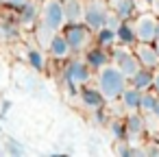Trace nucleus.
Listing matches in <instances>:
<instances>
[{"label":"nucleus","mask_w":159,"mask_h":157,"mask_svg":"<svg viewBox=\"0 0 159 157\" xmlns=\"http://www.w3.org/2000/svg\"><path fill=\"white\" fill-rule=\"evenodd\" d=\"M144 155H159V146H157V144H150V146L144 150Z\"/></svg>","instance_id":"c756f323"},{"label":"nucleus","mask_w":159,"mask_h":157,"mask_svg":"<svg viewBox=\"0 0 159 157\" xmlns=\"http://www.w3.org/2000/svg\"><path fill=\"white\" fill-rule=\"evenodd\" d=\"M157 98H159V94L155 92V90H146L144 94H142V105H139V111L142 113H152V107H155V103H157Z\"/></svg>","instance_id":"5701e85b"},{"label":"nucleus","mask_w":159,"mask_h":157,"mask_svg":"<svg viewBox=\"0 0 159 157\" xmlns=\"http://www.w3.org/2000/svg\"><path fill=\"white\" fill-rule=\"evenodd\" d=\"M85 63L92 68V70H102L107 63H111V50L102 48V46H94V48H85V55H83Z\"/></svg>","instance_id":"9d476101"},{"label":"nucleus","mask_w":159,"mask_h":157,"mask_svg":"<svg viewBox=\"0 0 159 157\" xmlns=\"http://www.w3.org/2000/svg\"><path fill=\"white\" fill-rule=\"evenodd\" d=\"M109 131H111L113 140H126V124L120 116L109 118Z\"/></svg>","instance_id":"4be33fe9"},{"label":"nucleus","mask_w":159,"mask_h":157,"mask_svg":"<svg viewBox=\"0 0 159 157\" xmlns=\"http://www.w3.org/2000/svg\"><path fill=\"white\" fill-rule=\"evenodd\" d=\"M152 118H157V122H159V98H157V103H155V107H152V113H150Z\"/></svg>","instance_id":"2f4dec72"},{"label":"nucleus","mask_w":159,"mask_h":157,"mask_svg":"<svg viewBox=\"0 0 159 157\" xmlns=\"http://www.w3.org/2000/svg\"><path fill=\"white\" fill-rule=\"evenodd\" d=\"M126 85H129V79H126V76H124V74L113 66V63H107L102 70H98L96 87L102 92V96L107 98V103L118 100Z\"/></svg>","instance_id":"f257e3e1"},{"label":"nucleus","mask_w":159,"mask_h":157,"mask_svg":"<svg viewBox=\"0 0 159 157\" xmlns=\"http://www.w3.org/2000/svg\"><path fill=\"white\" fill-rule=\"evenodd\" d=\"M46 53H48L52 59H59V61H63V59H68V57L72 55V48H70V44H68V39L63 37L61 31H59V33H52L50 42H48V46H46Z\"/></svg>","instance_id":"9b49d317"},{"label":"nucleus","mask_w":159,"mask_h":157,"mask_svg":"<svg viewBox=\"0 0 159 157\" xmlns=\"http://www.w3.org/2000/svg\"><path fill=\"white\" fill-rule=\"evenodd\" d=\"M83 0H63V13L66 22H83Z\"/></svg>","instance_id":"aec40b11"},{"label":"nucleus","mask_w":159,"mask_h":157,"mask_svg":"<svg viewBox=\"0 0 159 157\" xmlns=\"http://www.w3.org/2000/svg\"><path fill=\"white\" fill-rule=\"evenodd\" d=\"M79 98H81V103H83V107L89 109V111H96V109H100V107H107V98L102 96V92H100L98 87H89V83L81 85Z\"/></svg>","instance_id":"1a4fd4ad"},{"label":"nucleus","mask_w":159,"mask_h":157,"mask_svg":"<svg viewBox=\"0 0 159 157\" xmlns=\"http://www.w3.org/2000/svg\"><path fill=\"white\" fill-rule=\"evenodd\" d=\"M26 61H29V66H31L35 72H44V70H46V66H48L46 53H44L42 48H37V46L26 48Z\"/></svg>","instance_id":"6ab92c4d"},{"label":"nucleus","mask_w":159,"mask_h":157,"mask_svg":"<svg viewBox=\"0 0 159 157\" xmlns=\"http://www.w3.org/2000/svg\"><path fill=\"white\" fill-rule=\"evenodd\" d=\"M124 124H126V140L129 142H135L146 133V118L142 116V111H131L126 116Z\"/></svg>","instance_id":"f8f14e48"},{"label":"nucleus","mask_w":159,"mask_h":157,"mask_svg":"<svg viewBox=\"0 0 159 157\" xmlns=\"http://www.w3.org/2000/svg\"><path fill=\"white\" fill-rule=\"evenodd\" d=\"M20 33V22L11 18H0V42H13Z\"/></svg>","instance_id":"412c9836"},{"label":"nucleus","mask_w":159,"mask_h":157,"mask_svg":"<svg viewBox=\"0 0 159 157\" xmlns=\"http://www.w3.org/2000/svg\"><path fill=\"white\" fill-rule=\"evenodd\" d=\"M150 7H152V11L159 16V0H152V2H150Z\"/></svg>","instance_id":"473e14b6"},{"label":"nucleus","mask_w":159,"mask_h":157,"mask_svg":"<svg viewBox=\"0 0 159 157\" xmlns=\"http://www.w3.org/2000/svg\"><path fill=\"white\" fill-rule=\"evenodd\" d=\"M39 9H42V5L37 2V0H29V2L18 11V22H20V26L33 29V26L39 22Z\"/></svg>","instance_id":"ddd939ff"},{"label":"nucleus","mask_w":159,"mask_h":157,"mask_svg":"<svg viewBox=\"0 0 159 157\" xmlns=\"http://www.w3.org/2000/svg\"><path fill=\"white\" fill-rule=\"evenodd\" d=\"M26 2H29V0H2V5H5L9 11H13V13H18Z\"/></svg>","instance_id":"a878e982"},{"label":"nucleus","mask_w":159,"mask_h":157,"mask_svg":"<svg viewBox=\"0 0 159 157\" xmlns=\"http://www.w3.org/2000/svg\"><path fill=\"white\" fill-rule=\"evenodd\" d=\"M35 33H37V42L46 48V46H48V42H50V37H52V31H50V29H46L42 22H37V24H35Z\"/></svg>","instance_id":"b1692460"},{"label":"nucleus","mask_w":159,"mask_h":157,"mask_svg":"<svg viewBox=\"0 0 159 157\" xmlns=\"http://www.w3.org/2000/svg\"><path fill=\"white\" fill-rule=\"evenodd\" d=\"M61 74H63V85H66L70 96H79L81 85L92 81V68L85 63V59L66 61V66L61 68Z\"/></svg>","instance_id":"f03ea898"},{"label":"nucleus","mask_w":159,"mask_h":157,"mask_svg":"<svg viewBox=\"0 0 159 157\" xmlns=\"http://www.w3.org/2000/svg\"><path fill=\"white\" fill-rule=\"evenodd\" d=\"M111 9L118 13L120 20H133L137 13V2L135 0H111Z\"/></svg>","instance_id":"a211bd4d"},{"label":"nucleus","mask_w":159,"mask_h":157,"mask_svg":"<svg viewBox=\"0 0 159 157\" xmlns=\"http://www.w3.org/2000/svg\"><path fill=\"white\" fill-rule=\"evenodd\" d=\"M133 53H135L139 66L150 68V70L159 68V53L155 50L152 42H137V44L133 46Z\"/></svg>","instance_id":"6e6552de"},{"label":"nucleus","mask_w":159,"mask_h":157,"mask_svg":"<svg viewBox=\"0 0 159 157\" xmlns=\"http://www.w3.org/2000/svg\"><path fill=\"white\" fill-rule=\"evenodd\" d=\"M142 2H146V5H150V2H152V0H142Z\"/></svg>","instance_id":"e433bc0d"},{"label":"nucleus","mask_w":159,"mask_h":157,"mask_svg":"<svg viewBox=\"0 0 159 157\" xmlns=\"http://www.w3.org/2000/svg\"><path fill=\"white\" fill-rule=\"evenodd\" d=\"M94 42L98 44V46H102V48H107V50H111L116 44H118V35H116V29H111V26H100L98 31H94Z\"/></svg>","instance_id":"f3484780"},{"label":"nucleus","mask_w":159,"mask_h":157,"mask_svg":"<svg viewBox=\"0 0 159 157\" xmlns=\"http://www.w3.org/2000/svg\"><path fill=\"white\" fill-rule=\"evenodd\" d=\"M116 35H118V44L120 46H135L137 44V35H135V29H133V22L131 20H122L116 29Z\"/></svg>","instance_id":"dca6fc26"},{"label":"nucleus","mask_w":159,"mask_h":157,"mask_svg":"<svg viewBox=\"0 0 159 157\" xmlns=\"http://www.w3.org/2000/svg\"><path fill=\"white\" fill-rule=\"evenodd\" d=\"M9 109H11V103H9V100H5V103H2V116H5Z\"/></svg>","instance_id":"72a5a7b5"},{"label":"nucleus","mask_w":159,"mask_h":157,"mask_svg":"<svg viewBox=\"0 0 159 157\" xmlns=\"http://www.w3.org/2000/svg\"><path fill=\"white\" fill-rule=\"evenodd\" d=\"M116 155H120V157H133V148L129 146V140H116Z\"/></svg>","instance_id":"393cba45"},{"label":"nucleus","mask_w":159,"mask_h":157,"mask_svg":"<svg viewBox=\"0 0 159 157\" xmlns=\"http://www.w3.org/2000/svg\"><path fill=\"white\" fill-rule=\"evenodd\" d=\"M63 37L68 39L72 53L85 50L89 46V42L94 39V31L85 24V22H66V26L61 29Z\"/></svg>","instance_id":"7ed1b4c3"},{"label":"nucleus","mask_w":159,"mask_h":157,"mask_svg":"<svg viewBox=\"0 0 159 157\" xmlns=\"http://www.w3.org/2000/svg\"><path fill=\"white\" fill-rule=\"evenodd\" d=\"M94 120H96V124H109V116H107V107H100V109H96L94 111Z\"/></svg>","instance_id":"bb28decb"},{"label":"nucleus","mask_w":159,"mask_h":157,"mask_svg":"<svg viewBox=\"0 0 159 157\" xmlns=\"http://www.w3.org/2000/svg\"><path fill=\"white\" fill-rule=\"evenodd\" d=\"M120 22H122V20L118 18V13H116V11H109V13H107V22H105L107 26H111V29H118V24H120Z\"/></svg>","instance_id":"cd10ccee"},{"label":"nucleus","mask_w":159,"mask_h":157,"mask_svg":"<svg viewBox=\"0 0 159 157\" xmlns=\"http://www.w3.org/2000/svg\"><path fill=\"white\" fill-rule=\"evenodd\" d=\"M142 94L137 87L133 85H126L124 92L120 94V105L126 109V111H139V105H142Z\"/></svg>","instance_id":"2eb2a0df"},{"label":"nucleus","mask_w":159,"mask_h":157,"mask_svg":"<svg viewBox=\"0 0 159 157\" xmlns=\"http://www.w3.org/2000/svg\"><path fill=\"white\" fill-rule=\"evenodd\" d=\"M111 63H113L126 79L139 68V61H137L135 53H133L129 46H120V44H118V48H116V46L111 48Z\"/></svg>","instance_id":"39448f33"},{"label":"nucleus","mask_w":159,"mask_h":157,"mask_svg":"<svg viewBox=\"0 0 159 157\" xmlns=\"http://www.w3.org/2000/svg\"><path fill=\"white\" fill-rule=\"evenodd\" d=\"M107 13H109V9L102 0H87L85 7H83V22L92 31H98L100 26H105Z\"/></svg>","instance_id":"423d86ee"},{"label":"nucleus","mask_w":159,"mask_h":157,"mask_svg":"<svg viewBox=\"0 0 159 157\" xmlns=\"http://www.w3.org/2000/svg\"><path fill=\"white\" fill-rule=\"evenodd\" d=\"M0 153H2V148H0Z\"/></svg>","instance_id":"4c0bfd02"},{"label":"nucleus","mask_w":159,"mask_h":157,"mask_svg":"<svg viewBox=\"0 0 159 157\" xmlns=\"http://www.w3.org/2000/svg\"><path fill=\"white\" fill-rule=\"evenodd\" d=\"M152 46H155V50H157V53H159V37H157V39H155V42H152Z\"/></svg>","instance_id":"f704fd0d"},{"label":"nucleus","mask_w":159,"mask_h":157,"mask_svg":"<svg viewBox=\"0 0 159 157\" xmlns=\"http://www.w3.org/2000/svg\"><path fill=\"white\" fill-rule=\"evenodd\" d=\"M152 90L159 94V70H155V76H152Z\"/></svg>","instance_id":"7c9ffc66"},{"label":"nucleus","mask_w":159,"mask_h":157,"mask_svg":"<svg viewBox=\"0 0 159 157\" xmlns=\"http://www.w3.org/2000/svg\"><path fill=\"white\" fill-rule=\"evenodd\" d=\"M39 22L50 29L52 33H59L66 26V13H63V0H44L39 9Z\"/></svg>","instance_id":"20e7f679"},{"label":"nucleus","mask_w":159,"mask_h":157,"mask_svg":"<svg viewBox=\"0 0 159 157\" xmlns=\"http://www.w3.org/2000/svg\"><path fill=\"white\" fill-rule=\"evenodd\" d=\"M7 150H9L11 155H22V153H24V148H22L20 144H16L13 140H9V142H7Z\"/></svg>","instance_id":"c85d7f7f"},{"label":"nucleus","mask_w":159,"mask_h":157,"mask_svg":"<svg viewBox=\"0 0 159 157\" xmlns=\"http://www.w3.org/2000/svg\"><path fill=\"white\" fill-rule=\"evenodd\" d=\"M159 37V20H157V31H155V39Z\"/></svg>","instance_id":"c9c22d12"},{"label":"nucleus","mask_w":159,"mask_h":157,"mask_svg":"<svg viewBox=\"0 0 159 157\" xmlns=\"http://www.w3.org/2000/svg\"><path fill=\"white\" fill-rule=\"evenodd\" d=\"M152 76H155V70L150 68H144L139 66L131 76H129V85L137 87L139 92H146V90H152Z\"/></svg>","instance_id":"4468645a"},{"label":"nucleus","mask_w":159,"mask_h":157,"mask_svg":"<svg viewBox=\"0 0 159 157\" xmlns=\"http://www.w3.org/2000/svg\"><path fill=\"white\" fill-rule=\"evenodd\" d=\"M137 42H155V31H157V18L155 13H139L133 22Z\"/></svg>","instance_id":"0eeeda50"}]
</instances>
